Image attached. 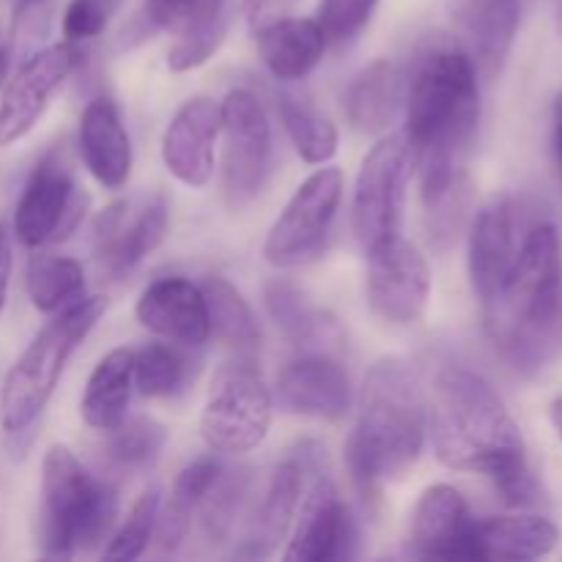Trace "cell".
I'll list each match as a JSON object with an SVG mask.
<instances>
[{
	"instance_id": "cell-17",
	"label": "cell",
	"mask_w": 562,
	"mask_h": 562,
	"mask_svg": "<svg viewBox=\"0 0 562 562\" xmlns=\"http://www.w3.org/2000/svg\"><path fill=\"white\" fill-rule=\"evenodd\" d=\"M223 126V110L214 99L192 97L176 110L162 135V162L181 184L201 190L214 173V143Z\"/></svg>"
},
{
	"instance_id": "cell-15",
	"label": "cell",
	"mask_w": 562,
	"mask_h": 562,
	"mask_svg": "<svg viewBox=\"0 0 562 562\" xmlns=\"http://www.w3.org/2000/svg\"><path fill=\"white\" fill-rule=\"evenodd\" d=\"M475 525L459 488L437 483L417 499L409 525V547L428 560H477Z\"/></svg>"
},
{
	"instance_id": "cell-14",
	"label": "cell",
	"mask_w": 562,
	"mask_h": 562,
	"mask_svg": "<svg viewBox=\"0 0 562 562\" xmlns=\"http://www.w3.org/2000/svg\"><path fill=\"white\" fill-rule=\"evenodd\" d=\"M77 60L80 53L71 47V42H66L38 49L20 66L0 99V146L22 140L38 124L44 110L49 108V99L75 71Z\"/></svg>"
},
{
	"instance_id": "cell-39",
	"label": "cell",
	"mask_w": 562,
	"mask_h": 562,
	"mask_svg": "<svg viewBox=\"0 0 562 562\" xmlns=\"http://www.w3.org/2000/svg\"><path fill=\"white\" fill-rule=\"evenodd\" d=\"M119 0H71L64 14V33L69 42H88L108 27Z\"/></svg>"
},
{
	"instance_id": "cell-11",
	"label": "cell",
	"mask_w": 562,
	"mask_h": 562,
	"mask_svg": "<svg viewBox=\"0 0 562 562\" xmlns=\"http://www.w3.org/2000/svg\"><path fill=\"white\" fill-rule=\"evenodd\" d=\"M431 269L420 247L404 236H390L368 250V305L373 316L393 327H412L426 316Z\"/></svg>"
},
{
	"instance_id": "cell-21",
	"label": "cell",
	"mask_w": 562,
	"mask_h": 562,
	"mask_svg": "<svg viewBox=\"0 0 562 562\" xmlns=\"http://www.w3.org/2000/svg\"><path fill=\"white\" fill-rule=\"evenodd\" d=\"M456 22L461 49L470 55L477 75L494 80L503 71L519 33V0H467Z\"/></svg>"
},
{
	"instance_id": "cell-26",
	"label": "cell",
	"mask_w": 562,
	"mask_h": 562,
	"mask_svg": "<svg viewBox=\"0 0 562 562\" xmlns=\"http://www.w3.org/2000/svg\"><path fill=\"white\" fill-rule=\"evenodd\" d=\"M132 384H135V351L121 346L108 351L93 368L80 401V415L93 431L113 434L126 420Z\"/></svg>"
},
{
	"instance_id": "cell-40",
	"label": "cell",
	"mask_w": 562,
	"mask_h": 562,
	"mask_svg": "<svg viewBox=\"0 0 562 562\" xmlns=\"http://www.w3.org/2000/svg\"><path fill=\"white\" fill-rule=\"evenodd\" d=\"M223 33H225V22L223 25H214V27H203V31H192L179 36V42L170 47L168 53V66L173 71H190L195 66L206 64L209 55L217 49V44L223 42Z\"/></svg>"
},
{
	"instance_id": "cell-18",
	"label": "cell",
	"mask_w": 562,
	"mask_h": 562,
	"mask_svg": "<svg viewBox=\"0 0 562 562\" xmlns=\"http://www.w3.org/2000/svg\"><path fill=\"white\" fill-rule=\"evenodd\" d=\"M519 212L510 195H494L477 209L470 228V280L483 307L499 294L519 252Z\"/></svg>"
},
{
	"instance_id": "cell-23",
	"label": "cell",
	"mask_w": 562,
	"mask_h": 562,
	"mask_svg": "<svg viewBox=\"0 0 562 562\" xmlns=\"http://www.w3.org/2000/svg\"><path fill=\"white\" fill-rule=\"evenodd\" d=\"M256 44L267 69L278 80H302L324 58L327 36L316 20L274 16L256 27Z\"/></svg>"
},
{
	"instance_id": "cell-6",
	"label": "cell",
	"mask_w": 562,
	"mask_h": 562,
	"mask_svg": "<svg viewBox=\"0 0 562 562\" xmlns=\"http://www.w3.org/2000/svg\"><path fill=\"white\" fill-rule=\"evenodd\" d=\"M104 307V296H82L75 305L58 311L9 368L0 390V423L9 437H22L36 426L58 387L71 351L88 338Z\"/></svg>"
},
{
	"instance_id": "cell-1",
	"label": "cell",
	"mask_w": 562,
	"mask_h": 562,
	"mask_svg": "<svg viewBox=\"0 0 562 562\" xmlns=\"http://www.w3.org/2000/svg\"><path fill=\"white\" fill-rule=\"evenodd\" d=\"M428 428L445 467L488 477L510 508L541 503V483L527 464L519 426L481 373L459 362L439 368L428 398Z\"/></svg>"
},
{
	"instance_id": "cell-20",
	"label": "cell",
	"mask_w": 562,
	"mask_h": 562,
	"mask_svg": "<svg viewBox=\"0 0 562 562\" xmlns=\"http://www.w3.org/2000/svg\"><path fill=\"white\" fill-rule=\"evenodd\" d=\"M135 316L148 333L165 338L168 344L187 346V349H198L212 338L206 300H203L201 285L192 280H154L137 300Z\"/></svg>"
},
{
	"instance_id": "cell-34",
	"label": "cell",
	"mask_w": 562,
	"mask_h": 562,
	"mask_svg": "<svg viewBox=\"0 0 562 562\" xmlns=\"http://www.w3.org/2000/svg\"><path fill=\"white\" fill-rule=\"evenodd\" d=\"M250 488V470H223L203 497V532L212 543H220L234 527L236 514Z\"/></svg>"
},
{
	"instance_id": "cell-28",
	"label": "cell",
	"mask_w": 562,
	"mask_h": 562,
	"mask_svg": "<svg viewBox=\"0 0 562 562\" xmlns=\"http://www.w3.org/2000/svg\"><path fill=\"white\" fill-rule=\"evenodd\" d=\"M263 305L274 327L296 346L327 344L338 335V324L327 313L318 311L294 283L289 280H269L263 289Z\"/></svg>"
},
{
	"instance_id": "cell-16",
	"label": "cell",
	"mask_w": 562,
	"mask_h": 562,
	"mask_svg": "<svg viewBox=\"0 0 562 562\" xmlns=\"http://www.w3.org/2000/svg\"><path fill=\"white\" fill-rule=\"evenodd\" d=\"M278 398L291 415L338 423L351 409V379L335 357L307 351L278 373Z\"/></svg>"
},
{
	"instance_id": "cell-8",
	"label": "cell",
	"mask_w": 562,
	"mask_h": 562,
	"mask_svg": "<svg viewBox=\"0 0 562 562\" xmlns=\"http://www.w3.org/2000/svg\"><path fill=\"white\" fill-rule=\"evenodd\" d=\"M412 162H415V154L404 135L382 137L362 159L355 184L351 225L366 252L390 236L401 234Z\"/></svg>"
},
{
	"instance_id": "cell-22",
	"label": "cell",
	"mask_w": 562,
	"mask_h": 562,
	"mask_svg": "<svg viewBox=\"0 0 562 562\" xmlns=\"http://www.w3.org/2000/svg\"><path fill=\"white\" fill-rule=\"evenodd\" d=\"M77 146L93 179L108 190H119L132 173V143L119 108L110 99H93L80 115Z\"/></svg>"
},
{
	"instance_id": "cell-13",
	"label": "cell",
	"mask_w": 562,
	"mask_h": 562,
	"mask_svg": "<svg viewBox=\"0 0 562 562\" xmlns=\"http://www.w3.org/2000/svg\"><path fill=\"white\" fill-rule=\"evenodd\" d=\"M168 231V203L162 195L115 201L97 217V258L113 278H124L151 256Z\"/></svg>"
},
{
	"instance_id": "cell-30",
	"label": "cell",
	"mask_w": 562,
	"mask_h": 562,
	"mask_svg": "<svg viewBox=\"0 0 562 562\" xmlns=\"http://www.w3.org/2000/svg\"><path fill=\"white\" fill-rule=\"evenodd\" d=\"M201 291L203 300H206L209 329H212L214 338L223 340L239 355H250L261 340V329H258V322L245 296L223 278H206Z\"/></svg>"
},
{
	"instance_id": "cell-24",
	"label": "cell",
	"mask_w": 562,
	"mask_h": 562,
	"mask_svg": "<svg viewBox=\"0 0 562 562\" xmlns=\"http://www.w3.org/2000/svg\"><path fill=\"white\" fill-rule=\"evenodd\" d=\"M302 472H305V464L300 459L283 461L272 472L267 492H263L256 516L250 521V530H247L241 547L236 549V558H267L283 541L291 521H294L296 508H300Z\"/></svg>"
},
{
	"instance_id": "cell-31",
	"label": "cell",
	"mask_w": 562,
	"mask_h": 562,
	"mask_svg": "<svg viewBox=\"0 0 562 562\" xmlns=\"http://www.w3.org/2000/svg\"><path fill=\"white\" fill-rule=\"evenodd\" d=\"M27 294L36 311L58 313L86 296V272L75 258L38 252L27 263Z\"/></svg>"
},
{
	"instance_id": "cell-2",
	"label": "cell",
	"mask_w": 562,
	"mask_h": 562,
	"mask_svg": "<svg viewBox=\"0 0 562 562\" xmlns=\"http://www.w3.org/2000/svg\"><path fill=\"white\" fill-rule=\"evenodd\" d=\"M481 119L477 69L464 49H431L417 66L406 99V143L423 168V201L431 214L453 203L461 162Z\"/></svg>"
},
{
	"instance_id": "cell-46",
	"label": "cell",
	"mask_w": 562,
	"mask_h": 562,
	"mask_svg": "<svg viewBox=\"0 0 562 562\" xmlns=\"http://www.w3.org/2000/svg\"><path fill=\"white\" fill-rule=\"evenodd\" d=\"M27 3H36V0H27Z\"/></svg>"
},
{
	"instance_id": "cell-7",
	"label": "cell",
	"mask_w": 562,
	"mask_h": 562,
	"mask_svg": "<svg viewBox=\"0 0 562 562\" xmlns=\"http://www.w3.org/2000/svg\"><path fill=\"white\" fill-rule=\"evenodd\" d=\"M272 426V393L247 355L217 368L201 415L203 442L214 453L239 456L258 448Z\"/></svg>"
},
{
	"instance_id": "cell-12",
	"label": "cell",
	"mask_w": 562,
	"mask_h": 562,
	"mask_svg": "<svg viewBox=\"0 0 562 562\" xmlns=\"http://www.w3.org/2000/svg\"><path fill=\"white\" fill-rule=\"evenodd\" d=\"M88 195L75 187L69 162L64 154L49 151L27 176L25 190L14 212V236L20 245L36 247L64 239L82 220Z\"/></svg>"
},
{
	"instance_id": "cell-9",
	"label": "cell",
	"mask_w": 562,
	"mask_h": 562,
	"mask_svg": "<svg viewBox=\"0 0 562 562\" xmlns=\"http://www.w3.org/2000/svg\"><path fill=\"white\" fill-rule=\"evenodd\" d=\"M225 135L223 192L234 212L250 206L263 190L272 162V126L261 99L247 88H236L220 104Z\"/></svg>"
},
{
	"instance_id": "cell-25",
	"label": "cell",
	"mask_w": 562,
	"mask_h": 562,
	"mask_svg": "<svg viewBox=\"0 0 562 562\" xmlns=\"http://www.w3.org/2000/svg\"><path fill=\"white\" fill-rule=\"evenodd\" d=\"M560 543V527L538 514L492 516L475 525L477 560L527 562L547 558Z\"/></svg>"
},
{
	"instance_id": "cell-10",
	"label": "cell",
	"mask_w": 562,
	"mask_h": 562,
	"mask_svg": "<svg viewBox=\"0 0 562 562\" xmlns=\"http://www.w3.org/2000/svg\"><path fill=\"white\" fill-rule=\"evenodd\" d=\"M344 198V173L338 168H322L307 176L263 241V256L280 269L302 267L322 252L329 228Z\"/></svg>"
},
{
	"instance_id": "cell-42",
	"label": "cell",
	"mask_w": 562,
	"mask_h": 562,
	"mask_svg": "<svg viewBox=\"0 0 562 562\" xmlns=\"http://www.w3.org/2000/svg\"><path fill=\"white\" fill-rule=\"evenodd\" d=\"M552 151H554V162H558L560 181H562V88L558 97H554V108H552Z\"/></svg>"
},
{
	"instance_id": "cell-44",
	"label": "cell",
	"mask_w": 562,
	"mask_h": 562,
	"mask_svg": "<svg viewBox=\"0 0 562 562\" xmlns=\"http://www.w3.org/2000/svg\"><path fill=\"white\" fill-rule=\"evenodd\" d=\"M5 77H9V53L0 47V86L5 82Z\"/></svg>"
},
{
	"instance_id": "cell-27",
	"label": "cell",
	"mask_w": 562,
	"mask_h": 562,
	"mask_svg": "<svg viewBox=\"0 0 562 562\" xmlns=\"http://www.w3.org/2000/svg\"><path fill=\"white\" fill-rule=\"evenodd\" d=\"M401 102V71L393 60L382 58L368 64L344 93V113L351 130L376 135L387 130Z\"/></svg>"
},
{
	"instance_id": "cell-3",
	"label": "cell",
	"mask_w": 562,
	"mask_h": 562,
	"mask_svg": "<svg viewBox=\"0 0 562 562\" xmlns=\"http://www.w3.org/2000/svg\"><path fill=\"white\" fill-rule=\"evenodd\" d=\"M486 327L505 362L525 376L562 355V241L552 223L527 231L503 289L486 305Z\"/></svg>"
},
{
	"instance_id": "cell-45",
	"label": "cell",
	"mask_w": 562,
	"mask_h": 562,
	"mask_svg": "<svg viewBox=\"0 0 562 562\" xmlns=\"http://www.w3.org/2000/svg\"><path fill=\"white\" fill-rule=\"evenodd\" d=\"M558 25H560V31H562V0H558Z\"/></svg>"
},
{
	"instance_id": "cell-36",
	"label": "cell",
	"mask_w": 562,
	"mask_h": 562,
	"mask_svg": "<svg viewBox=\"0 0 562 562\" xmlns=\"http://www.w3.org/2000/svg\"><path fill=\"white\" fill-rule=\"evenodd\" d=\"M159 516V492L151 488L143 497H137V503L132 505L130 516H126L124 525L115 530V536L110 538L108 549H104V560L113 562H132L143 558L148 541H151V532L157 527Z\"/></svg>"
},
{
	"instance_id": "cell-37",
	"label": "cell",
	"mask_w": 562,
	"mask_h": 562,
	"mask_svg": "<svg viewBox=\"0 0 562 562\" xmlns=\"http://www.w3.org/2000/svg\"><path fill=\"white\" fill-rule=\"evenodd\" d=\"M168 442V431L162 423L151 420V417H135V420H124L113 431L110 439V453L121 467H146L159 456V450Z\"/></svg>"
},
{
	"instance_id": "cell-41",
	"label": "cell",
	"mask_w": 562,
	"mask_h": 562,
	"mask_svg": "<svg viewBox=\"0 0 562 562\" xmlns=\"http://www.w3.org/2000/svg\"><path fill=\"white\" fill-rule=\"evenodd\" d=\"M9 280H11V231L9 225L0 220V313H3L5 296H9Z\"/></svg>"
},
{
	"instance_id": "cell-5",
	"label": "cell",
	"mask_w": 562,
	"mask_h": 562,
	"mask_svg": "<svg viewBox=\"0 0 562 562\" xmlns=\"http://www.w3.org/2000/svg\"><path fill=\"white\" fill-rule=\"evenodd\" d=\"M42 541L44 558L66 560L99 547L119 519V494L97 481L75 453L53 445L42 461Z\"/></svg>"
},
{
	"instance_id": "cell-35",
	"label": "cell",
	"mask_w": 562,
	"mask_h": 562,
	"mask_svg": "<svg viewBox=\"0 0 562 562\" xmlns=\"http://www.w3.org/2000/svg\"><path fill=\"white\" fill-rule=\"evenodd\" d=\"M225 0H148L146 16L154 27L184 36V33L203 31V27L223 25Z\"/></svg>"
},
{
	"instance_id": "cell-43",
	"label": "cell",
	"mask_w": 562,
	"mask_h": 562,
	"mask_svg": "<svg viewBox=\"0 0 562 562\" xmlns=\"http://www.w3.org/2000/svg\"><path fill=\"white\" fill-rule=\"evenodd\" d=\"M552 423H554V428H558V434L562 439V395H560V398L552 401Z\"/></svg>"
},
{
	"instance_id": "cell-4",
	"label": "cell",
	"mask_w": 562,
	"mask_h": 562,
	"mask_svg": "<svg viewBox=\"0 0 562 562\" xmlns=\"http://www.w3.org/2000/svg\"><path fill=\"white\" fill-rule=\"evenodd\" d=\"M428 401L420 376L401 357L376 360L366 373L357 423L346 439V464L362 488L398 477L420 459Z\"/></svg>"
},
{
	"instance_id": "cell-19",
	"label": "cell",
	"mask_w": 562,
	"mask_h": 562,
	"mask_svg": "<svg viewBox=\"0 0 562 562\" xmlns=\"http://www.w3.org/2000/svg\"><path fill=\"white\" fill-rule=\"evenodd\" d=\"M355 521L340 499L333 477L318 475L302 499L300 519L283 558L289 562H327L349 558L355 543Z\"/></svg>"
},
{
	"instance_id": "cell-38",
	"label": "cell",
	"mask_w": 562,
	"mask_h": 562,
	"mask_svg": "<svg viewBox=\"0 0 562 562\" xmlns=\"http://www.w3.org/2000/svg\"><path fill=\"white\" fill-rule=\"evenodd\" d=\"M376 5L379 0H322L316 22L327 36V44H344L371 22Z\"/></svg>"
},
{
	"instance_id": "cell-32",
	"label": "cell",
	"mask_w": 562,
	"mask_h": 562,
	"mask_svg": "<svg viewBox=\"0 0 562 562\" xmlns=\"http://www.w3.org/2000/svg\"><path fill=\"white\" fill-rule=\"evenodd\" d=\"M280 119H283V126L289 132L291 143H294L296 154L305 162L322 165L335 157V151H338V130L311 102L294 97V93H283L280 97Z\"/></svg>"
},
{
	"instance_id": "cell-33",
	"label": "cell",
	"mask_w": 562,
	"mask_h": 562,
	"mask_svg": "<svg viewBox=\"0 0 562 562\" xmlns=\"http://www.w3.org/2000/svg\"><path fill=\"white\" fill-rule=\"evenodd\" d=\"M190 379L184 357L168 344H148L135 351V387L146 398L176 395Z\"/></svg>"
},
{
	"instance_id": "cell-29",
	"label": "cell",
	"mask_w": 562,
	"mask_h": 562,
	"mask_svg": "<svg viewBox=\"0 0 562 562\" xmlns=\"http://www.w3.org/2000/svg\"><path fill=\"white\" fill-rule=\"evenodd\" d=\"M220 472H223V467L214 459H198L179 472V477L173 483V492H170L168 508L157 516L159 547L165 552H176L184 543V538L190 536L192 514L201 508L203 497L214 486Z\"/></svg>"
}]
</instances>
